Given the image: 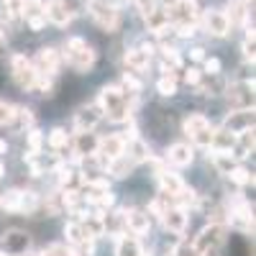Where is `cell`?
Wrapping results in <instances>:
<instances>
[{"label": "cell", "instance_id": "cell-1", "mask_svg": "<svg viewBox=\"0 0 256 256\" xmlns=\"http://www.w3.org/2000/svg\"><path fill=\"white\" fill-rule=\"evenodd\" d=\"M136 98L134 92H126L123 88L118 84H108V88H102L100 95H98V105L102 116H108V120L113 123H128L131 120V113L136 108Z\"/></svg>", "mask_w": 256, "mask_h": 256}, {"label": "cell", "instance_id": "cell-2", "mask_svg": "<svg viewBox=\"0 0 256 256\" xmlns=\"http://www.w3.org/2000/svg\"><path fill=\"white\" fill-rule=\"evenodd\" d=\"M64 62H67L72 70H77V72H88L95 64V52H92V46L84 38L72 36V38L64 41Z\"/></svg>", "mask_w": 256, "mask_h": 256}, {"label": "cell", "instance_id": "cell-3", "mask_svg": "<svg viewBox=\"0 0 256 256\" xmlns=\"http://www.w3.org/2000/svg\"><path fill=\"white\" fill-rule=\"evenodd\" d=\"M226 244V226L223 223H210L200 230V236L192 241L198 256H218L220 246Z\"/></svg>", "mask_w": 256, "mask_h": 256}, {"label": "cell", "instance_id": "cell-4", "mask_svg": "<svg viewBox=\"0 0 256 256\" xmlns=\"http://www.w3.org/2000/svg\"><path fill=\"white\" fill-rule=\"evenodd\" d=\"M88 8H90L92 20H95L102 31H108V34L118 31V26H120V13H118L116 6H108V3H102V0H90Z\"/></svg>", "mask_w": 256, "mask_h": 256}, {"label": "cell", "instance_id": "cell-5", "mask_svg": "<svg viewBox=\"0 0 256 256\" xmlns=\"http://www.w3.org/2000/svg\"><path fill=\"white\" fill-rule=\"evenodd\" d=\"M10 74L16 80L18 88L31 90L34 82H36V70H34V62L26 54H13L10 56Z\"/></svg>", "mask_w": 256, "mask_h": 256}, {"label": "cell", "instance_id": "cell-6", "mask_svg": "<svg viewBox=\"0 0 256 256\" xmlns=\"http://www.w3.org/2000/svg\"><path fill=\"white\" fill-rule=\"evenodd\" d=\"M34 62V70L36 74H49V77H56L59 67H62V54L52 46H44V49H38V54L31 59Z\"/></svg>", "mask_w": 256, "mask_h": 256}, {"label": "cell", "instance_id": "cell-7", "mask_svg": "<svg viewBox=\"0 0 256 256\" xmlns=\"http://www.w3.org/2000/svg\"><path fill=\"white\" fill-rule=\"evenodd\" d=\"M228 223L238 230H254V216H251V205L244 198H236L233 205L228 208Z\"/></svg>", "mask_w": 256, "mask_h": 256}, {"label": "cell", "instance_id": "cell-8", "mask_svg": "<svg viewBox=\"0 0 256 256\" xmlns=\"http://www.w3.org/2000/svg\"><path fill=\"white\" fill-rule=\"evenodd\" d=\"M228 92V102L233 110H241V108H254V82H236L226 90Z\"/></svg>", "mask_w": 256, "mask_h": 256}, {"label": "cell", "instance_id": "cell-9", "mask_svg": "<svg viewBox=\"0 0 256 256\" xmlns=\"http://www.w3.org/2000/svg\"><path fill=\"white\" fill-rule=\"evenodd\" d=\"M159 218H162L164 228L172 230V233H177V236L187 230V220H190V218H187V210L180 208V205H166Z\"/></svg>", "mask_w": 256, "mask_h": 256}, {"label": "cell", "instance_id": "cell-10", "mask_svg": "<svg viewBox=\"0 0 256 256\" xmlns=\"http://www.w3.org/2000/svg\"><path fill=\"white\" fill-rule=\"evenodd\" d=\"M126 216V228L134 233V236H146L152 230V218H148L146 210H138V208H131V210H123Z\"/></svg>", "mask_w": 256, "mask_h": 256}, {"label": "cell", "instance_id": "cell-11", "mask_svg": "<svg viewBox=\"0 0 256 256\" xmlns=\"http://www.w3.org/2000/svg\"><path fill=\"white\" fill-rule=\"evenodd\" d=\"M205 31L210 36H218V38L228 36L230 34V16L223 10H208L205 13Z\"/></svg>", "mask_w": 256, "mask_h": 256}, {"label": "cell", "instance_id": "cell-12", "mask_svg": "<svg viewBox=\"0 0 256 256\" xmlns=\"http://www.w3.org/2000/svg\"><path fill=\"white\" fill-rule=\"evenodd\" d=\"M95 154H100L102 159H116V156H120V154H126V136H120V134H113V136H105V138H100L98 141V152Z\"/></svg>", "mask_w": 256, "mask_h": 256}, {"label": "cell", "instance_id": "cell-13", "mask_svg": "<svg viewBox=\"0 0 256 256\" xmlns=\"http://www.w3.org/2000/svg\"><path fill=\"white\" fill-rule=\"evenodd\" d=\"M102 120V110L100 105H88V108H80L77 116H74V126L77 131H95V126Z\"/></svg>", "mask_w": 256, "mask_h": 256}, {"label": "cell", "instance_id": "cell-14", "mask_svg": "<svg viewBox=\"0 0 256 256\" xmlns=\"http://www.w3.org/2000/svg\"><path fill=\"white\" fill-rule=\"evenodd\" d=\"M251 126H254V108L233 110L226 118V123H223V128H226V131H230V134H241L244 128H251Z\"/></svg>", "mask_w": 256, "mask_h": 256}, {"label": "cell", "instance_id": "cell-15", "mask_svg": "<svg viewBox=\"0 0 256 256\" xmlns=\"http://www.w3.org/2000/svg\"><path fill=\"white\" fill-rule=\"evenodd\" d=\"M166 162L172 164V166H190L192 162H195V148L187 146V144H174V146H169Z\"/></svg>", "mask_w": 256, "mask_h": 256}, {"label": "cell", "instance_id": "cell-16", "mask_svg": "<svg viewBox=\"0 0 256 256\" xmlns=\"http://www.w3.org/2000/svg\"><path fill=\"white\" fill-rule=\"evenodd\" d=\"M98 141H100V136H95L92 131H77V136H74V154H80L82 159L92 156L98 152Z\"/></svg>", "mask_w": 256, "mask_h": 256}, {"label": "cell", "instance_id": "cell-17", "mask_svg": "<svg viewBox=\"0 0 256 256\" xmlns=\"http://www.w3.org/2000/svg\"><path fill=\"white\" fill-rule=\"evenodd\" d=\"M3 246H6V254H10V256H20V254H26V251H28L31 241H28L26 233H20V230H10V233H6Z\"/></svg>", "mask_w": 256, "mask_h": 256}, {"label": "cell", "instance_id": "cell-18", "mask_svg": "<svg viewBox=\"0 0 256 256\" xmlns=\"http://www.w3.org/2000/svg\"><path fill=\"white\" fill-rule=\"evenodd\" d=\"M116 256H146L144 254V246L138 241V236H126V233H120L118 241H116Z\"/></svg>", "mask_w": 256, "mask_h": 256}, {"label": "cell", "instance_id": "cell-19", "mask_svg": "<svg viewBox=\"0 0 256 256\" xmlns=\"http://www.w3.org/2000/svg\"><path fill=\"white\" fill-rule=\"evenodd\" d=\"M44 16H46V20H52L54 26H67L72 20V13L62 6V0H49V3L44 6Z\"/></svg>", "mask_w": 256, "mask_h": 256}, {"label": "cell", "instance_id": "cell-20", "mask_svg": "<svg viewBox=\"0 0 256 256\" xmlns=\"http://www.w3.org/2000/svg\"><path fill=\"white\" fill-rule=\"evenodd\" d=\"M134 166H136V162L128 156V154H120V156H116V159H110L108 164H105V172L108 174H113V177H118V180H123V177H128L134 172Z\"/></svg>", "mask_w": 256, "mask_h": 256}, {"label": "cell", "instance_id": "cell-21", "mask_svg": "<svg viewBox=\"0 0 256 256\" xmlns=\"http://www.w3.org/2000/svg\"><path fill=\"white\" fill-rule=\"evenodd\" d=\"M123 59H126V67L131 72H144L152 64V54H146L144 49H128Z\"/></svg>", "mask_w": 256, "mask_h": 256}, {"label": "cell", "instance_id": "cell-22", "mask_svg": "<svg viewBox=\"0 0 256 256\" xmlns=\"http://www.w3.org/2000/svg\"><path fill=\"white\" fill-rule=\"evenodd\" d=\"M102 226H105V236H120V233L126 230V216L123 210H113L108 212V216H102Z\"/></svg>", "mask_w": 256, "mask_h": 256}, {"label": "cell", "instance_id": "cell-23", "mask_svg": "<svg viewBox=\"0 0 256 256\" xmlns=\"http://www.w3.org/2000/svg\"><path fill=\"white\" fill-rule=\"evenodd\" d=\"M182 128H184V134L192 138V136H198V134L208 131V128H212V126H210V120H208L205 116H200V113H192V116H187V118H184Z\"/></svg>", "mask_w": 256, "mask_h": 256}, {"label": "cell", "instance_id": "cell-24", "mask_svg": "<svg viewBox=\"0 0 256 256\" xmlns=\"http://www.w3.org/2000/svg\"><path fill=\"white\" fill-rule=\"evenodd\" d=\"M233 146H236V134L226 131V128H220V131H212L210 148H216V152H230Z\"/></svg>", "mask_w": 256, "mask_h": 256}, {"label": "cell", "instance_id": "cell-25", "mask_svg": "<svg viewBox=\"0 0 256 256\" xmlns=\"http://www.w3.org/2000/svg\"><path fill=\"white\" fill-rule=\"evenodd\" d=\"M210 162L220 174H228L233 169V164H236V156H233L230 152H216V148H210Z\"/></svg>", "mask_w": 256, "mask_h": 256}, {"label": "cell", "instance_id": "cell-26", "mask_svg": "<svg viewBox=\"0 0 256 256\" xmlns=\"http://www.w3.org/2000/svg\"><path fill=\"white\" fill-rule=\"evenodd\" d=\"M38 210V195L34 190H20V198H18V208L16 212H24V216H31V212Z\"/></svg>", "mask_w": 256, "mask_h": 256}, {"label": "cell", "instance_id": "cell-27", "mask_svg": "<svg viewBox=\"0 0 256 256\" xmlns=\"http://www.w3.org/2000/svg\"><path fill=\"white\" fill-rule=\"evenodd\" d=\"M24 10H26V0H3V18L6 20L20 18Z\"/></svg>", "mask_w": 256, "mask_h": 256}, {"label": "cell", "instance_id": "cell-28", "mask_svg": "<svg viewBox=\"0 0 256 256\" xmlns=\"http://www.w3.org/2000/svg\"><path fill=\"white\" fill-rule=\"evenodd\" d=\"M156 90H159V95H164V98H172V95L177 92V74L172 72V74H164V77H159V82H156Z\"/></svg>", "mask_w": 256, "mask_h": 256}, {"label": "cell", "instance_id": "cell-29", "mask_svg": "<svg viewBox=\"0 0 256 256\" xmlns=\"http://www.w3.org/2000/svg\"><path fill=\"white\" fill-rule=\"evenodd\" d=\"M228 180H230V182H236L238 187H246V184L254 182V177H251L248 169H246V166H238V164H233V169L228 172Z\"/></svg>", "mask_w": 256, "mask_h": 256}, {"label": "cell", "instance_id": "cell-30", "mask_svg": "<svg viewBox=\"0 0 256 256\" xmlns=\"http://www.w3.org/2000/svg\"><path fill=\"white\" fill-rule=\"evenodd\" d=\"M64 236H67V244H70V246H80V244L84 241L82 228H80V220H70L67 226H64Z\"/></svg>", "mask_w": 256, "mask_h": 256}, {"label": "cell", "instance_id": "cell-31", "mask_svg": "<svg viewBox=\"0 0 256 256\" xmlns=\"http://www.w3.org/2000/svg\"><path fill=\"white\" fill-rule=\"evenodd\" d=\"M80 202H82V190L67 187V190L62 192V205L67 208V210H74V208H80Z\"/></svg>", "mask_w": 256, "mask_h": 256}, {"label": "cell", "instance_id": "cell-32", "mask_svg": "<svg viewBox=\"0 0 256 256\" xmlns=\"http://www.w3.org/2000/svg\"><path fill=\"white\" fill-rule=\"evenodd\" d=\"M49 146L54 148V152H59V148H67V146H70V134L64 131V128H54V131L49 134Z\"/></svg>", "mask_w": 256, "mask_h": 256}, {"label": "cell", "instance_id": "cell-33", "mask_svg": "<svg viewBox=\"0 0 256 256\" xmlns=\"http://www.w3.org/2000/svg\"><path fill=\"white\" fill-rule=\"evenodd\" d=\"M162 52H164V62L169 64L172 70H182V56H180V52L174 49V46H162Z\"/></svg>", "mask_w": 256, "mask_h": 256}, {"label": "cell", "instance_id": "cell-34", "mask_svg": "<svg viewBox=\"0 0 256 256\" xmlns=\"http://www.w3.org/2000/svg\"><path fill=\"white\" fill-rule=\"evenodd\" d=\"M123 90H126V92L138 95V92L144 90V84H141V80H138L134 72H126V74H123Z\"/></svg>", "mask_w": 256, "mask_h": 256}, {"label": "cell", "instance_id": "cell-35", "mask_svg": "<svg viewBox=\"0 0 256 256\" xmlns=\"http://www.w3.org/2000/svg\"><path fill=\"white\" fill-rule=\"evenodd\" d=\"M16 120V105L0 100V126H10Z\"/></svg>", "mask_w": 256, "mask_h": 256}, {"label": "cell", "instance_id": "cell-36", "mask_svg": "<svg viewBox=\"0 0 256 256\" xmlns=\"http://www.w3.org/2000/svg\"><path fill=\"white\" fill-rule=\"evenodd\" d=\"M41 144H44L41 131H38V128H28V152L31 154H41Z\"/></svg>", "mask_w": 256, "mask_h": 256}, {"label": "cell", "instance_id": "cell-37", "mask_svg": "<svg viewBox=\"0 0 256 256\" xmlns=\"http://www.w3.org/2000/svg\"><path fill=\"white\" fill-rule=\"evenodd\" d=\"M18 198H20V190H8L3 198H0V205H3L6 210H10V212H16V208H18Z\"/></svg>", "mask_w": 256, "mask_h": 256}, {"label": "cell", "instance_id": "cell-38", "mask_svg": "<svg viewBox=\"0 0 256 256\" xmlns=\"http://www.w3.org/2000/svg\"><path fill=\"white\" fill-rule=\"evenodd\" d=\"M16 120L20 128H34V110L31 108H16Z\"/></svg>", "mask_w": 256, "mask_h": 256}, {"label": "cell", "instance_id": "cell-39", "mask_svg": "<svg viewBox=\"0 0 256 256\" xmlns=\"http://www.w3.org/2000/svg\"><path fill=\"white\" fill-rule=\"evenodd\" d=\"M62 195H49L46 202H44V210H46V216H56V212L62 210Z\"/></svg>", "mask_w": 256, "mask_h": 256}, {"label": "cell", "instance_id": "cell-40", "mask_svg": "<svg viewBox=\"0 0 256 256\" xmlns=\"http://www.w3.org/2000/svg\"><path fill=\"white\" fill-rule=\"evenodd\" d=\"M26 20H28L31 31H41V28L46 26V16H44V13H34V16H26Z\"/></svg>", "mask_w": 256, "mask_h": 256}, {"label": "cell", "instance_id": "cell-41", "mask_svg": "<svg viewBox=\"0 0 256 256\" xmlns=\"http://www.w3.org/2000/svg\"><path fill=\"white\" fill-rule=\"evenodd\" d=\"M184 82H187V84H192V88H198V82H202V72H200L198 67L184 70Z\"/></svg>", "mask_w": 256, "mask_h": 256}, {"label": "cell", "instance_id": "cell-42", "mask_svg": "<svg viewBox=\"0 0 256 256\" xmlns=\"http://www.w3.org/2000/svg\"><path fill=\"white\" fill-rule=\"evenodd\" d=\"M67 248H70V246H62V244H52V246H46L44 251H41L38 256H67Z\"/></svg>", "mask_w": 256, "mask_h": 256}, {"label": "cell", "instance_id": "cell-43", "mask_svg": "<svg viewBox=\"0 0 256 256\" xmlns=\"http://www.w3.org/2000/svg\"><path fill=\"white\" fill-rule=\"evenodd\" d=\"M205 74H220V62L205 56Z\"/></svg>", "mask_w": 256, "mask_h": 256}, {"label": "cell", "instance_id": "cell-44", "mask_svg": "<svg viewBox=\"0 0 256 256\" xmlns=\"http://www.w3.org/2000/svg\"><path fill=\"white\" fill-rule=\"evenodd\" d=\"M190 56L195 59V62H205V49L202 46H195V49L190 52Z\"/></svg>", "mask_w": 256, "mask_h": 256}, {"label": "cell", "instance_id": "cell-45", "mask_svg": "<svg viewBox=\"0 0 256 256\" xmlns=\"http://www.w3.org/2000/svg\"><path fill=\"white\" fill-rule=\"evenodd\" d=\"M244 56H246V62H254V41L244 44Z\"/></svg>", "mask_w": 256, "mask_h": 256}, {"label": "cell", "instance_id": "cell-46", "mask_svg": "<svg viewBox=\"0 0 256 256\" xmlns=\"http://www.w3.org/2000/svg\"><path fill=\"white\" fill-rule=\"evenodd\" d=\"M3 49H6V31L0 28V54H3Z\"/></svg>", "mask_w": 256, "mask_h": 256}, {"label": "cell", "instance_id": "cell-47", "mask_svg": "<svg viewBox=\"0 0 256 256\" xmlns=\"http://www.w3.org/2000/svg\"><path fill=\"white\" fill-rule=\"evenodd\" d=\"M6 152H8V144H6L3 138H0V154H6Z\"/></svg>", "mask_w": 256, "mask_h": 256}, {"label": "cell", "instance_id": "cell-48", "mask_svg": "<svg viewBox=\"0 0 256 256\" xmlns=\"http://www.w3.org/2000/svg\"><path fill=\"white\" fill-rule=\"evenodd\" d=\"M3 172H6V166H3V162H0V177H3Z\"/></svg>", "mask_w": 256, "mask_h": 256}, {"label": "cell", "instance_id": "cell-49", "mask_svg": "<svg viewBox=\"0 0 256 256\" xmlns=\"http://www.w3.org/2000/svg\"><path fill=\"white\" fill-rule=\"evenodd\" d=\"M236 3H244V6H246V3H248V0H236Z\"/></svg>", "mask_w": 256, "mask_h": 256}, {"label": "cell", "instance_id": "cell-50", "mask_svg": "<svg viewBox=\"0 0 256 256\" xmlns=\"http://www.w3.org/2000/svg\"><path fill=\"white\" fill-rule=\"evenodd\" d=\"M0 256H10V254H6V251H3V254H0Z\"/></svg>", "mask_w": 256, "mask_h": 256}]
</instances>
